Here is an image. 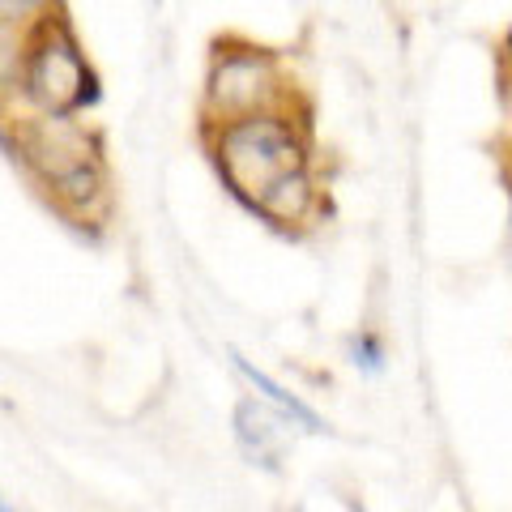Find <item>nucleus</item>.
Instances as JSON below:
<instances>
[{
	"label": "nucleus",
	"mask_w": 512,
	"mask_h": 512,
	"mask_svg": "<svg viewBox=\"0 0 512 512\" xmlns=\"http://www.w3.org/2000/svg\"><path fill=\"white\" fill-rule=\"evenodd\" d=\"M201 137L222 188L252 214L278 184L316 167L312 128L303 120L299 103L252 111V116L222 120V124H201Z\"/></svg>",
	"instance_id": "f257e3e1"
},
{
	"label": "nucleus",
	"mask_w": 512,
	"mask_h": 512,
	"mask_svg": "<svg viewBox=\"0 0 512 512\" xmlns=\"http://www.w3.org/2000/svg\"><path fill=\"white\" fill-rule=\"evenodd\" d=\"M13 154L26 175L43 188V197L60 214L94 222L111 201V175L99 133L86 116H13Z\"/></svg>",
	"instance_id": "f03ea898"
},
{
	"label": "nucleus",
	"mask_w": 512,
	"mask_h": 512,
	"mask_svg": "<svg viewBox=\"0 0 512 512\" xmlns=\"http://www.w3.org/2000/svg\"><path fill=\"white\" fill-rule=\"evenodd\" d=\"M103 99L99 69L90 64L69 13L26 30V52L18 73V99L13 107L30 116H90Z\"/></svg>",
	"instance_id": "7ed1b4c3"
},
{
	"label": "nucleus",
	"mask_w": 512,
	"mask_h": 512,
	"mask_svg": "<svg viewBox=\"0 0 512 512\" xmlns=\"http://www.w3.org/2000/svg\"><path fill=\"white\" fill-rule=\"evenodd\" d=\"M295 103L299 86L291 64H286V52L244 35H222L210 43L201 82V124H222L252 116V111H274Z\"/></svg>",
	"instance_id": "20e7f679"
},
{
	"label": "nucleus",
	"mask_w": 512,
	"mask_h": 512,
	"mask_svg": "<svg viewBox=\"0 0 512 512\" xmlns=\"http://www.w3.org/2000/svg\"><path fill=\"white\" fill-rule=\"evenodd\" d=\"M286 414H269L261 402H239L235 410V436L239 444L248 448V457H256L261 466L274 470L278 466V457H282V444H286ZM295 427V423H291Z\"/></svg>",
	"instance_id": "39448f33"
},
{
	"label": "nucleus",
	"mask_w": 512,
	"mask_h": 512,
	"mask_svg": "<svg viewBox=\"0 0 512 512\" xmlns=\"http://www.w3.org/2000/svg\"><path fill=\"white\" fill-rule=\"evenodd\" d=\"M231 359H235V367H239V376H244V380H248L252 389L261 393L274 410H282L295 427H303V431H325V423H320V414H316L308 402H299L295 393H286L282 384H278L274 376H269V372H261V367H256L252 359H244V355H231Z\"/></svg>",
	"instance_id": "423d86ee"
},
{
	"label": "nucleus",
	"mask_w": 512,
	"mask_h": 512,
	"mask_svg": "<svg viewBox=\"0 0 512 512\" xmlns=\"http://www.w3.org/2000/svg\"><path fill=\"white\" fill-rule=\"evenodd\" d=\"M22 52H26V30L0 22V107H13V99H18Z\"/></svg>",
	"instance_id": "0eeeda50"
},
{
	"label": "nucleus",
	"mask_w": 512,
	"mask_h": 512,
	"mask_svg": "<svg viewBox=\"0 0 512 512\" xmlns=\"http://www.w3.org/2000/svg\"><path fill=\"white\" fill-rule=\"evenodd\" d=\"M56 13H64V0H0V22L18 30H35Z\"/></svg>",
	"instance_id": "6e6552de"
},
{
	"label": "nucleus",
	"mask_w": 512,
	"mask_h": 512,
	"mask_svg": "<svg viewBox=\"0 0 512 512\" xmlns=\"http://www.w3.org/2000/svg\"><path fill=\"white\" fill-rule=\"evenodd\" d=\"M355 367H363V372H380L384 367V350H380V342L372 338V333H363V338L355 342Z\"/></svg>",
	"instance_id": "1a4fd4ad"
},
{
	"label": "nucleus",
	"mask_w": 512,
	"mask_h": 512,
	"mask_svg": "<svg viewBox=\"0 0 512 512\" xmlns=\"http://www.w3.org/2000/svg\"><path fill=\"white\" fill-rule=\"evenodd\" d=\"M500 64H504V77L512 82V26L504 30V39H500Z\"/></svg>",
	"instance_id": "9d476101"
},
{
	"label": "nucleus",
	"mask_w": 512,
	"mask_h": 512,
	"mask_svg": "<svg viewBox=\"0 0 512 512\" xmlns=\"http://www.w3.org/2000/svg\"><path fill=\"white\" fill-rule=\"evenodd\" d=\"M0 512H13V508H9V504H5V500H0Z\"/></svg>",
	"instance_id": "9b49d317"
},
{
	"label": "nucleus",
	"mask_w": 512,
	"mask_h": 512,
	"mask_svg": "<svg viewBox=\"0 0 512 512\" xmlns=\"http://www.w3.org/2000/svg\"><path fill=\"white\" fill-rule=\"evenodd\" d=\"M508 167H512V146H508Z\"/></svg>",
	"instance_id": "f8f14e48"
}]
</instances>
